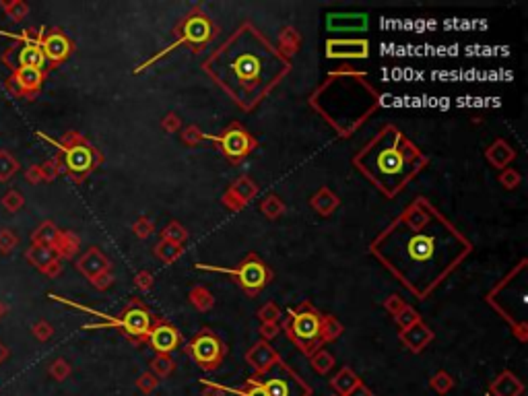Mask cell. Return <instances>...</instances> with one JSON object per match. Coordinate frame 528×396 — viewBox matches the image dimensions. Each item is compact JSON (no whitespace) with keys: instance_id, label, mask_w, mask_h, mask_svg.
<instances>
[{"instance_id":"7","label":"cell","mask_w":528,"mask_h":396,"mask_svg":"<svg viewBox=\"0 0 528 396\" xmlns=\"http://www.w3.org/2000/svg\"><path fill=\"white\" fill-rule=\"evenodd\" d=\"M287 332L291 336V341L306 353L312 355L320 341L324 338L322 332V318L316 310H312L308 304L301 306L297 312H291V320L287 324Z\"/></svg>"},{"instance_id":"9","label":"cell","mask_w":528,"mask_h":396,"mask_svg":"<svg viewBox=\"0 0 528 396\" xmlns=\"http://www.w3.org/2000/svg\"><path fill=\"white\" fill-rule=\"evenodd\" d=\"M225 273L236 275L238 281L242 283V287L248 289V291L261 289V287L266 285V281H268V270H266V266H264L256 256H250L246 262H242V266H240L238 270H225Z\"/></svg>"},{"instance_id":"4","label":"cell","mask_w":528,"mask_h":396,"mask_svg":"<svg viewBox=\"0 0 528 396\" xmlns=\"http://www.w3.org/2000/svg\"><path fill=\"white\" fill-rule=\"evenodd\" d=\"M378 101L380 95L361 75H335L312 95V107L343 137L367 120Z\"/></svg>"},{"instance_id":"19","label":"cell","mask_w":528,"mask_h":396,"mask_svg":"<svg viewBox=\"0 0 528 396\" xmlns=\"http://www.w3.org/2000/svg\"><path fill=\"white\" fill-rule=\"evenodd\" d=\"M520 393H522V384L510 372H504L491 384V396H518Z\"/></svg>"},{"instance_id":"17","label":"cell","mask_w":528,"mask_h":396,"mask_svg":"<svg viewBox=\"0 0 528 396\" xmlns=\"http://www.w3.org/2000/svg\"><path fill=\"white\" fill-rule=\"evenodd\" d=\"M326 48H328L326 50L328 58H345V56L365 58L367 56V42H328Z\"/></svg>"},{"instance_id":"14","label":"cell","mask_w":528,"mask_h":396,"mask_svg":"<svg viewBox=\"0 0 528 396\" xmlns=\"http://www.w3.org/2000/svg\"><path fill=\"white\" fill-rule=\"evenodd\" d=\"M147 338L153 345V349L159 351V353H170L179 345V334H177L176 328L170 326V324H157L155 328H151Z\"/></svg>"},{"instance_id":"24","label":"cell","mask_w":528,"mask_h":396,"mask_svg":"<svg viewBox=\"0 0 528 396\" xmlns=\"http://www.w3.org/2000/svg\"><path fill=\"white\" fill-rule=\"evenodd\" d=\"M141 388H143V390H147V393H149V390H153V388H155V380H153L151 376H145V378L141 380Z\"/></svg>"},{"instance_id":"22","label":"cell","mask_w":528,"mask_h":396,"mask_svg":"<svg viewBox=\"0 0 528 396\" xmlns=\"http://www.w3.org/2000/svg\"><path fill=\"white\" fill-rule=\"evenodd\" d=\"M331 365H333V357H328V355H318V357L314 359V368H316L320 374L328 372Z\"/></svg>"},{"instance_id":"3","label":"cell","mask_w":528,"mask_h":396,"mask_svg":"<svg viewBox=\"0 0 528 396\" xmlns=\"http://www.w3.org/2000/svg\"><path fill=\"white\" fill-rule=\"evenodd\" d=\"M353 163L376 188L392 198L421 171L425 157L396 126L388 124L353 157Z\"/></svg>"},{"instance_id":"20","label":"cell","mask_w":528,"mask_h":396,"mask_svg":"<svg viewBox=\"0 0 528 396\" xmlns=\"http://www.w3.org/2000/svg\"><path fill=\"white\" fill-rule=\"evenodd\" d=\"M355 386H359V380H357V376L353 374L351 370H343V372L333 380V388L341 396L349 395Z\"/></svg>"},{"instance_id":"15","label":"cell","mask_w":528,"mask_h":396,"mask_svg":"<svg viewBox=\"0 0 528 396\" xmlns=\"http://www.w3.org/2000/svg\"><path fill=\"white\" fill-rule=\"evenodd\" d=\"M211 37V23L204 15H194L184 23V35L182 42H192V44H204Z\"/></svg>"},{"instance_id":"6","label":"cell","mask_w":528,"mask_h":396,"mask_svg":"<svg viewBox=\"0 0 528 396\" xmlns=\"http://www.w3.org/2000/svg\"><path fill=\"white\" fill-rule=\"evenodd\" d=\"M246 382L261 386L266 396H312V388L283 361L270 363L263 372H256Z\"/></svg>"},{"instance_id":"5","label":"cell","mask_w":528,"mask_h":396,"mask_svg":"<svg viewBox=\"0 0 528 396\" xmlns=\"http://www.w3.org/2000/svg\"><path fill=\"white\" fill-rule=\"evenodd\" d=\"M489 302L525 338L527 334V262H520V266L512 270L508 279L491 291Z\"/></svg>"},{"instance_id":"23","label":"cell","mask_w":528,"mask_h":396,"mask_svg":"<svg viewBox=\"0 0 528 396\" xmlns=\"http://www.w3.org/2000/svg\"><path fill=\"white\" fill-rule=\"evenodd\" d=\"M248 384V390H236L240 396H266L261 386H256V384H250V382H246Z\"/></svg>"},{"instance_id":"12","label":"cell","mask_w":528,"mask_h":396,"mask_svg":"<svg viewBox=\"0 0 528 396\" xmlns=\"http://www.w3.org/2000/svg\"><path fill=\"white\" fill-rule=\"evenodd\" d=\"M39 48L46 56V60L52 62H62L69 54H71V42L64 33L60 31H50L48 35H44L39 42Z\"/></svg>"},{"instance_id":"10","label":"cell","mask_w":528,"mask_h":396,"mask_svg":"<svg viewBox=\"0 0 528 396\" xmlns=\"http://www.w3.org/2000/svg\"><path fill=\"white\" fill-rule=\"evenodd\" d=\"M114 324L124 328V332H128L134 338H147L149 332H151V316L141 306H134V308L126 310L120 320H114Z\"/></svg>"},{"instance_id":"11","label":"cell","mask_w":528,"mask_h":396,"mask_svg":"<svg viewBox=\"0 0 528 396\" xmlns=\"http://www.w3.org/2000/svg\"><path fill=\"white\" fill-rule=\"evenodd\" d=\"M219 143H221V147H223V151H225V155L231 159H242L244 155H248L250 151H252V147H254V143H252V139L242 130V128H229L223 137H219L217 139Z\"/></svg>"},{"instance_id":"25","label":"cell","mask_w":528,"mask_h":396,"mask_svg":"<svg viewBox=\"0 0 528 396\" xmlns=\"http://www.w3.org/2000/svg\"><path fill=\"white\" fill-rule=\"evenodd\" d=\"M347 396H371V393H369L365 386H361V384H359V386H355V388H353L351 393H349Z\"/></svg>"},{"instance_id":"1","label":"cell","mask_w":528,"mask_h":396,"mask_svg":"<svg viewBox=\"0 0 528 396\" xmlns=\"http://www.w3.org/2000/svg\"><path fill=\"white\" fill-rule=\"evenodd\" d=\"M473 246L425 198L409 205L371 243V254L419 300H425Z\"/></svg>"},{"instance_id":"8","label":"cell","mask_w":528,"mask_h":396,"mask_svg":"<svg viewBox=\"0 0 528 396\" xmlns=\"http://www.w3.org/2000/svg\"><path fill=\"white\" fill-rule=\"evenodd\" d=\"M190 355L198 368H202L204 372H213L221 365V361L225 357V345L221 343V338L217 334L204 330L192 338Z\"/></svg>"},{"instance_id":"16","label":"cell","mask_w":528,"mask_h":396,"mask_svg":"<svg viewBox=\"0 0 528 396\" xmlns=\"http://www.w3.org/2000/svg\"><path fill=\"white\" fill-rule=\"evenodd\" d=\"M19 69H37L42 71V67L46 64V56L39 48V44L35 40H25V46L19 50Z\"/></svg>"},{"instance_id":"13","label":"cell","mask_w":528,"mask_h":396,"mask_svg":"<svg viewBox=\"0 0 528 396\" xmlns=\"http://www.w3.org/2000/svg\"><path fill=\"white\" fill-rule=\"evenodd\" d=\"M64 161L71 173L75 175H85L95 163V155L87 145H73L64 149Z\"/></svg>"},{"instance_id":"18","label":"cell","mask_w":528,"mask_h":396,"mask_svg":"<svg viewBox=\"0 0 528 396\" xmlns=\"http://www.w3.org/2000/svg\"><path fill=\"white\" fill-rule=\"evenodd\" d=\"M44 80V73L37 69H17L12 83L23 91V93H33L42 87Z\"/></svg>"},{"instance_id":"21","label":"cell","mask_w":528,"mask_h":396,"mask_svg":"<svg viewBox=\"0 0 528 396\" xmlns=\"http://www.w3.org/2000/svg\"><path fill=\"white\" fill-rule=\"evenodd\" d=\"M432 386H434L438 393H446V390L452 388V380H450V376H446V374H438V376L434 378Z\"/></svg>"},{"instance_id":"2","label":"cell","mask_w":528,"mask_h":396,"mask_svg":"<svg viewBox=\"0 0 528 396\" xmlns=\"http://www.w3.org/2000/svg\"><path fill=\"white\" fill-rule=\"evenodd\" d=\"M289 60L250 25H240L204 62V71L244 110H254L289 73Z\"/></svg>"}]
</instances>
